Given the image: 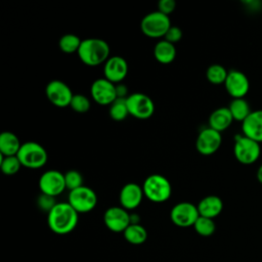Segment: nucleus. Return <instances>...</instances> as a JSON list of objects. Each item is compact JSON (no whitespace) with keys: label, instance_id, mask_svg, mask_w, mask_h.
<instances>
[{"label":"nucleus","instance_id":"nucleus-28","mask_svg":"<svg viewBox=\"0 0 262 262\" xmlns=\"http://www.w3.org/2000/svg\"><path fill=\"white\" fill-rule=\"evenodd\" d=\"M195 232L201 236H210L215 232L216 225L213 219L200 216L195 221L194 225L192 226Z\"/></svg>","mask_w":262,"mask_h":262},{"label":"nucleus","instance_id":"nucleus-2","mask_svg":"<svg viewBox=\"0 0 262 262\" xmlns=\"http://www.w3.org/2000/svg\"><path fill=\"white\" fill-rule=\"evenodd\" d=\"M78 56L83 63L96 67L110 58V46L106 41L99 38H88L82 40L78 50Z\"/></svg>","mask_w":262,"mask_h":262},{"label":"nucleus","instance_id":"nucleus-12","mask_svg":"<svg viewBox=\"0 0 262 262\" xmlns=\"http://www.w3.org/2000/svg\"><path fill=\"white\" fill-rule=\"evenodd\" d=\"M91 97L100 105H111L118 97L116 92V84L105 78L96 79L90 88Z\"/></svg>","mask_w":262,"mask_h":262},{"label":"nucleus","instance_id":"nucleus-37","mask_svg":"<svg viewBox=\"0 0 262 262\" xmlns=\"http://www.w3.org/2000/svg\"><path fill=\"white\" fill-rule=\"evenodd\" d=\"M257 179L260 183H262V164L260 165V167L257 170Z\"/></svg>","mask_w":262,"mask_h":262},{"label":"nucleus","instance_id":"nucleus-29","mask_svg":"<svg viewBox=\"0 0 262 262\" xmlns=\"http://www.w3.org/2000/svg\"><path fill=\"white\" fill-rule=\"evenodd\" d=\"M0 167H1V171L3 172V174L14 175L20 169L21 164L16 156H10V157L1 156Z\"/></svg>","mask_w":262,"mask_h":262},{"label":"nucleus","instance_id":"nucleus-33","mask_svg":"<svg viewBox=\"0 0 262 262\" xmlns=\"http://www.w3.org/2000/svg\"><path fill=\"white\" fill-rule=\"evenodd\" d=\"M182 38V31L179 27H176V26H171L169 28V30L167 31L165 37H164V40L172 43V44H175L177 42H179Z\"/></svg>","mask_w":262,"mask_h":262},{"label":"nucleus","instance_id":"nucleus-8","mask_svg":"<svg viewBox=\"0 0 262 262\" xmlns=\"http://www.w3.org/2000/svg\"><path fill=\"white\" fill-rule=\"evenodd\" d=\"M126 101L129 115L136 119L145 120L154 115L155 103L152 99L144 93H132L126 98Z\"/></svg>","mask_w":262,"mask_h":262},{"label":"nucleus","instance_id":"nucleus-16","mask_svg":"<svg viewBox=\"0 0 262 262\" xmlns=\"http://www.w3.org/2000/svg\"><path fill=\"white\" fill-rule=\"evenodd\" d=\"M128 63L122 56H111L103 66L104 78L114 84L121 83L127 76Z\"/></svg>","mask_w":262,"mask_h":262},{"label":"nucleus","instance_id":"nucleus-11","mask_svg":"<svg viewBox=\"0 0 262 262\" xmlns=\"http://www.w3.org/2000/svg\"><path fill=\"white\" fill-rule=\"evenodd\" d=\"M45 93L48 100L57 107L70 106L74 96L71 88L60 80L50 81L45 88Z\"/></svg>","mask_w":262,"mask_h":262},{"label":"nucleus","instance_id":"nucleus-18","mask_svg":"<svg viewBox=\"0 0 262 262\" xmlns=\"http://www.w3.org/2000/svg\"><path fill=\"white\" fill-rule=\"evenodd\" d=\"M243 135L259 143L262 142V110L252 111L251 114L242 122Z\"/></svg>","mask_w":262,"mask_h":262},{"label":"nucleus","instance_id":"nucleus-21","mask_svg":"<svg viewBox=\"0 0 262 262\" xmlns=\"http://www.w3.org/2000/svg\"><path fill=\"white\" fill-rule=\"evenodd\" d=\"M21 143L19 142L18 137L10 132L4 131L0 134V154L3 157L16 156Z\"/></svg>","mask_w":262,"mask_h":262},{"label":"nucleus","instance_id":"nucleus-24","mask_svg":"<svg viewBox=\"0 0 262 262\" xmlns=\"http://www.w3.org/2000/svg\"><path fill=\"white\" fill-rule=\"evenodd\" d=\"M123 234L131 245H141L147 239V231L141 224H130Z\"/></svg>","mask_w":262,"mask_h":262},{"label":"nucleus","instance_id":"nucleus-20","mask_svg":"<svg viewBox=\"0 0 262 262\" xmlns=\"http://www.w3.org/2000/svg\"><path fill=\"white\" fill-rule=\"evenodd\" d=\"M233 118L228 107H219L215 110L209 117V127L222 132L232 124Z\"/></svg>","mask_w":262,"mask_h":262},{"label":"nucleus","instance_id":"nucleus-17","mask_svg":"<svg viewBox=\"0 0 262 262\" xmlns=\"http://www.w3.org/2000/svg\"><path fill=\"white\" fill-rule=\"evenodd\" d=\"M144 196L142 186L137 183L130 182L125 184L119 194V202L122 208L125 210H134L142 202Z\"/></svg>","mask_w":262,"mask_h":262},{"label":"nucleus","instance_id":"nucleus-22","mask_svg":"<svg viewBox=\"0 0 262 262\" xmlns=\"http://www.w3.org/2000/svg\"><path fill=\"white\" fill-rule=\"evenodd\" d=\"M154 56L160 63L168 64L172 62L176 57L175 45L166 40L157 42L154 47Z\"/></svg>","mask_w":262,"mask_h":262},{"label":"nucleus","instance_id":"nucleus-25","mask_svg":"<svg viewBox=\"0 0 262 262\" xmlns=\"http://www.w3.org/2000/svg\"><path fill=\"white\" fill-rule=\"evenodd\" d=\"M228 72L227 70L218 63H214L211 64L206 72V77L207 80L214 85H220V84H224L225 80L227 78Z\"/></svg>","mask_w":262,"mask_h":262},{"label":"nucleus","instance_id":"nucleus-10","mask_svg":"<svg viewBox=\"0 0 262 262\" xmlns=\"http://www.w3.org/2000/svg\"><path fill=\"white\" fill-rule=\"evenodd\" d=\"M39 188L41 193L57 196L67 188L64 181V174L57 170L45 171L39 178Z\"/></svg>","mask_w":262,"mask_h":262},{"label":"nucleus","instance_id":"nucleus-3","mask_svg":"<svg viewBox=\"0 0 262 262\" xmlns=\"http://www.w3.org/2000/svg\"><path fill=\"white\" fill-rule=\"evenodd\" d=\"M142 189L144 196L154 203H164L172 194L170 181L161 174H151L145 178Z\"/></svg>","mask_w":262,"mask_h":262},{"label":"nucleus","instance_id":"nucleus-32","mask_svg":"<svg viewBox=\"0 0 262 262\" xmlns=\"http://www.w3.org/2000/svg\"><path fill=\"white\" fill-rule=\"evenodd\" d=\"M57 203L55 202V198L41 193L38 199H37V205L39 207V209H41L42 211L46 212L47 214L53 209V207L56 205Z\"/></svg>","mask_w":262,"mask_h":262},{"label":"nucleus","instance_id":"nucleus-6","mask_svg":"<svg viewBox=\"0 0 262 262\" xmlns=\"http://www.w3.org/2000/svg\"><path fill=\"white\" fill-rule=\"evenodd\" d=\"M233 155L241 164H254L261 155L260 143L245 135H238L235 137Z\"/></svg>","mask_w":262,"mask_h":262},{"label":"nucleus","instance_id":"nucleus-34","mask_svg":"<svg viewBox=\"0 0 262 262\" xmlns=\"http://www.w3.org/2000/svg\"><path fill=\"white\" fill-rule=\"evenodd\" d=\"M176 8V2L174 0H160L158 3V11L169 16Z\"/></svg>","mask_w":262,"mask_h":262},{"label":"nucleus","instance_id":"nucleus-27","mask_svg":"<svg viewBox=\"0 0 262 262\" xmlns=\"http://www.w3.org/2000/svg\"><path fill=\"white\" fill-rule=\"evenodd\" d=\"M110 117L114 121H123L129 116V110L127 106L126 98H117L110 105Z\"/></svg>","mask_w":262,"mask_h":262},{"label":"nucleus","instance_id":"nucleus-13","mask_svg":"<svg viewBox=\"0 0 262 262\" xmlns=\"http://www.w3.org/2000/svg\"><path fill=\"white\" fill-rule=\"evenodd\" d=\"M221 142V133L208 127L199 133L195 140V148L203 156H211L219 149Z\"/></svg>","mask_w":262,"mask_h":262},{"label":"nucleus","instance_id":"nucleus-30","mask_svg":"<svg viewBox=\"0 0 262 262\" xmlns=\"http://www.w3.org/2000/svg\"><path fill=\"white\" fill-rule=\"evenodd\" d=\"M64 181L66 187L70 191L83 186V176L77 170H69L64 174Z\"/></svg>","mask_w":262,"mask_h":262},{"label":"nucleus","instance_id":"nucleus-5","mask_svg":"<svg viewBox=\"0 0 262 262\" xmlns=\"http://www.w3.org/2000/svg\"><path fill=\"white\" fill-rule=\"evenodd\" d=\"M171 26L172 25L169 16L158 10L144 15L140 23L141 32L143 35L149 38L165 37Z\"/></svg>","mask_w":262,"mask_h":262},{"label":"nucleus","instance_id":"nucleus-14","mask_svg":"<svg viewBox=\"0 0 262 262\" xmlns=\"http://www.w3.org/2000/svg\"><path fill=\"white\" fill-rule=\"evenodd\" d=\"M227 93L234 98H244L250 89L248 77L241 71L231 70L228 72L224 83Z\"/></svg>","mask_w":262,"mask_h":262},{"label":"nucleus","instance_id":"nucleus-9","mask_svg":"<svg viewBox=\"0 0 262 262\" xmlns=\"http://www.w3.org/2000/svg\"><path fill=\"white\" fill-rule=\"evenodd\" d=\"M200 213L198 207L189 202H181L176 204L170 212L171 221L178 227H190L193 226Z\"/></svg>","mask_w":262,"mask_h":262},{"label":"nucleus","instance_id":"nucleus-19","mask_svg":"<svg viewBox=\"0 0 262 262\" xmlns=\"http://www.w3.org/2000/svg\"><path fill=\"white\" fill-rule=\"evenodd\" d=\"M200 216L214 219L223 210V202L217 195H207L196 205Z\"/></svg>","mask_w":262,"mask_h":262},{"label":"nucleus","instance_id":"nucleus-36","mask_svg":"<svg viewBox=\"0 0 262 262\" xmlns=\"http://www.w3.org/2000/svg\"><path fill=\"white\" fill-rule=\"evenodd\" d=\"M139 221H140V218L137 214L135 213H131L130 214V222L131 224H139Z\"/></svg>","mask_w":262,"mask_h":262},{"label":"nucleus","instance_id":"nucleus-7","mask_svg":"<svg viewBox=\"0 0 262 262\" xmlns=\"http://www.w3.org/2000/svg\"><path fill=\"white\" fill-rule=\"evenodd\" d=\"M68 203L80 214L92 211L97 204L95 191L88 186H81L70 191Z\"/></svg>","mask_w":262,"mask_h":262},{"label":"nucleus","instance_id":"nucleus-23","mask_svg":"<svg viewBox=\"0 0 262 262\" xmlns=\"http://www.w3.org/2000/svg\"><path fill=\"white\" fill-rule=\"evenodd\" d=\"M228 110L230 111L233 120L238 122H244L252 112L249 102L245 98L232 99L228 105Z\"/></svg>","mask_w":262,"mask_h":262},{"label":"nucleus","instance_id":"nucleus-26","mask_svg":"<svg viewBox=\"0 0 262 262\" xmlns=\"http://www.w3.org/2000/svg\"><path fill=\"white\" fill-rule=\"evenodd\" d=\"M82 40L75 34H66L61 36V38L58 41L59 49L68 54L77 52L81 46Z\"/></svg>","mask_w":262,"mask_h":262},{"label":"nucleus","instance_id":"nucleus-35","mask_svg":"<svg viewBox=\"0 0 262 262\" xmlns=\"http://www.w3.org/2000/svg\"><path fill=\"white\" fill-rule=\"evenodd\" d=\"M116 92H117V97L118 98H127L129 95L128 94V88L125 84L119 83L116 84Z\"/></svg>","mask_w":262,"mask_h":262},{"label":"nucleus","instance_id":"nucleus-4","mask_svg":"<svg viewBox=\"0 0 262 262\" xmlns=\"http://www.w3.org/2000/svg\"><path fill=\"white\" fill-rule=\"evenodd\" d=\"M16 157L18 158L21 166L29 169L42 168L48 159L45 148L34 141L23 143Z\"/></svg>","mask_w":262,"mask_h":262},{"label":"nucleus","instance_id":"nucleus-15","mask_svg":"<svg viewBox=\"0 0 262 262\" xmlns=\"http://www.w3.org/2000/svg\"><path fill=\"white\" fill-rule=\"evenodd\" d=\"M104 225L113 232H124L131 224L130 214L122 207H111L103 214Z\"/></svg>","mask_w":262,"mask_h":262},{"label":"nucleus","instance_id":"nucleus-31","mask_svg":"<svg viewBox=\"0 0 262 262\" xmlns=\"http://www.w3.org/2000/svg\"><path fill=\"white\" fill-rule=\"evenodd\" d=\"M70 106L73 111L84 114L90 110V100L87 96L83 94H74Z\"/></svg>","mask_w":262,"mask_h":262},{"label":"nucleus","instance_id":"nucleus-1","mask_svg":"<svg viewBox=\"0 0 262 262\" xmlns=\"http://www.w3.org/2000/svg\"><path fill=\"white\" fill-rule=\"evenodd\" d=\"M79 220V213L67 202L57 203L47 215V223L51 231L63 235L72 232Z\"/></svg>","mask_w":262,"mask_h":262}]
</instances>
